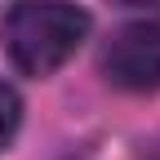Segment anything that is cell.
<instances>
[{
  "mask_svg": "<svg viewBox=\"0 0 160 160\" xmlns=\"http://www.w3.org/2000/svg\"><path fill=\"white\" fill-rule=\"evenodd\" d=\"M18 120H22V102H18L13 85L0 80V147H9V138L18 133Z\"/></svg>",
  "mask_w": 160,
  "mask_h": 160,
  "instance_id": "3",
  "label": "cell"
},
{
  "mask_svg": "<svg viewBox=\"0 0 160 160\" xmlns=\"http://www.w3.org/2000/svg\"><path fill=\"white\" fill-rule=\"evenodd\" d=\"M120 5H151V9H160V0H120Z\"/></svg>",
  "mask_w": 160,
  "mask_h": 160,
  "instance_id": "4",
  "label": "cell"
},
{
  "mask_svg": "<svg viewBox=\"0 0 160 160\" xmlns=\"http://www.w3.org/2000/svg\"><path fill=\"white\" fill-rule=\"evenodd\" d=\"M102 76L129 93L160 89V22L156 18L125 22L111 31L107 49H102Z\"/></svg>",
  "mask_w": 160,
  "mask_h": 160,
  "instance_id": "2",
  "label": "cell"
},
{
  "mask_svg": "<svg viewBox=\"0 0 160 160\" xmlns=\"http://www.w3.org/2000/svg\"><path fill=\"white\" fill-rule=\"evenodd\" d=\"M89 36V13L67 0H18L0 22L5 53L18 71L49 76L80 49Z\"/></svg>",
  "mask_w": 160,
  "mask_h": 160,
  "instance_id": "1",
  "label": "cell"
}]
</instances>
